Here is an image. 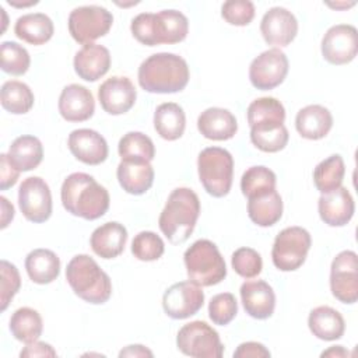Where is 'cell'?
I'll use <instances>...</instances> for the list:
<instances>
[{"instance_id":"4316f807","label":"cell","mask_w":358,"mask_h":358,"mask_svg":"<svg viewBox=\"0 0 358 358\" xmlns=\"http://www.w3.org/2000/svg\"><path fill=\"white\" fill-rule=\"evenodd\" d=\"M308 326L312 334L324 341H334L343 337L345 330L344 317L330 306H317L310 310Z\"/></svg>"},{"instance_id":"f1b7e54d","label":"cell","mask_w":358,"mask_h":358,"mask_svg":"<svg viewBox=\"0 0 358 358\" xmlns=\"http://www.w3.org/2000/svg\"><path fill=\"white\" fill-rule=\"evenodd\" d=\"M7 155L14 168L20 172H28L42 162L43 147L38 137L24 134L11 143Z\"/></svg>"},{"instance_id":"44dd1931","label":"cell","mask_w":358,"mask_h":358,"mask_svg":"<svg viewBox=\"0 0 358 358\" xmlns=\"http://www.w3.org/2000/svg\"><path fill=\"white\" fill-rule=\"evenodd\" d=\"M241 299L245 312L259 320L270 317L275 308V294L263 280L245 281L241 285Z\"/></svg>"},{"instance_id":"277c9868","label":"cell","mask_w":358,"mask_h":358,"mask_svg":"<svg viewBox=\"0 0 358 358\" xmlns=\"http://www.w3.org/2000/svg\"><path fill=\"white\" fill-rule=\"evenodd\" d=\"M130 31L133 36L143 45H172L182 42L187 36L189 20L178 10L141 13L131 20Z\"/></svg>"},{"instance_id":"681fc988","label":"cell","mask_w":358,"mask_h":358,"mask_svg":"<svg viewBox=\"0 0 358 358\" xmlns=\"http://www.w3.org/2000/svg\"><path fill=\"white\" fill-rule=\"evenodd\" d=\"M0 204H1V225L0 227H1V229H4L14 218V207L4 196L0 197Z\"/></svg>"},{"instance_id":"ac0fdd59","label":"cell","mask_w":358,"mask_h":358,"mask_svg":"<svg viewBox=\"0 0 358 358\" xmlns=\"http://www.w3.org/2000/svg\"><path fill=\"white\" fill-rule=\"evenodd\" d=\"M70 152L87 165H99L108 158V143L95 130L77 129L69 134Z\"/></svg>"},{"instance_id":"e575fe53","label":"cell","mask_w":358,"mask_h":358,"mask_svg":"<svg viewBox=\"0 0 358 358\" xmlns=\"http://www.w3.org/2000/svg\"><path fill=\"white\" fill-rule=\"evenodd\" d=\"M1 106L13 115H24L34 106V92L31 88L18 80H8L3 84L0 92Z\"/></svg>"},{"instance_id":"f35d334b","label":"cell","mask_w":358,"mask_h":358,"mask_svg":"<svg viewBox=\"0 0 358 358\" xmlns=\"http://www.w3.org/2000/svg\"><path fill=\"white\" fill-rule=\"evenodd\" d=\"M285 109L282 103L273 96H262L248 106L249 126L264 123H284Z\"/></svg>"},{"instance_id":"d6a6232c","label":"cell","mask_w":358,"mask_h":358,"mask_svg":"<svg viewBox=\"0 0 358 358\" xmlns=\"http://www.w3.org/2000/svg\"><path fill=\"white\" fill-rule=\"evenodd\" d=\"M43 330L41 315L28 306L18 308L10 317V331L21 343L36 341Z\"/></svg>"},{"instance_id":"2e32d148","label":"cell","mask_w":358,"mask_h":358,"mask_svg":"<svg viewBox=\"0 0 358 358\" xmlns=\"http://www.w3.org/2000/svg\"><path fill=\"white\" fill-rule=\"evenodd\" d=\"M137 91L127 77L113 76L105 80L98 88V99L102 109L109 115H123L136 102Z\"/></svg>"},{"instance_id":"ee69618b","label":"cell","mask_w":358,"mask_h":358,"mask_svg":"<svg viewBox=\"0 0 358 358\" xmlns=\"http://www.w3.org/2000/svg\"><path fill=\"white\" fill-rule=\"evenodd\" d=\"M222 18L236 27H245L255 18V4L249 0H228L221 6Z\"/></svg>"},{"instance_id":"60d3db41","label":"cell","mask_w":358,"mask_h":358,"mask_svg":"<svg viewBox=\"0 0 358 358\" xmlns=\"http://www.w3.org/2000/svg\"><path fill=\"white\" fill-rule=\"evenodd\" d=\"M165 250L164 241L152 231L138 232L131 242V253L141 262L158 260Z\"/></svg>"},{"instance_id":"7dc6e473","label":"cell","mask_w":358,"mask_h":358,"mask_svg":"<svg viewBox=\"0 0 358 358\" xmlns=\"http://www.w3.org/2000/svg\"><path fill=\"white\" fill-rule=\"evenodd\" d=\"M270 351L257 341H246L234 351V358H268Z\"/></svg>"},{"instance_id":"cb8c5ba5","label":"cell","mask_w":358,"mask_h":358,"mask_svg":"<svg viewBox=\"0 0 358 358\" xmlns=\"http://www.w3.org/2000/svg\"><path fill=\"white\" fill-rule=\"evenodd\" d=\"M197 129L208 140L224 141L236 134L238 122L228 109L208 108L199 115Z\"/></svg>"},{"instance_id":"1f68e13d","label":"cell","mask_w":358,"mask_h":358,"mask_svg":"<svg viewBox=\"0 0 358 358\" xmlns=\"http://www.w3.org/2000/svg\"><path fill=\"white\" fill-rule=\"evenodd\" d=\"M154 127L164 140L175 141L180 138L186 127V116L182 106L175 102L161 103L154 112Z\"/></svg>"},{"instance_id":"9a60e30c","label":"cell","mask_w":358,"mask_h":358,"mask_svg":"<svg viewBox=\"0 0 358 358\" xmlns=\"http://www.w3.org/2000/svg\"><path fill=\"white\" fill-rule=\"evenodd\" d=\"M322 56L330 64H347L358 52V32L354 25L338 24L330 27L322 39Z\"/></svg>"},{"instance_id":"5bb4252c","label":"cell","mask_w":358,"mask_h":358,"mask_svg":"<svg viewBox=\"0 0 358 358\" xmlns=\"http://www.w3.org/2000/svg\"><path fill=\"white\" fill-rule=\"evenodd\" d=\"M204 303V292L200 285L187 280L172 284L162 296L165 313L176 320L196 315Z\"/></svg>"},{"instance_id":"9c48e42d","label":"cell","mask_w":358,"mask_h":358,"mask_svg":"<svg viewBox=\"0 0 358 358\" xmlns=\"http://www.w3.org/2000/svg\"><path fill=\"white\" fill-rule=\"evenodd\" d=\"M176 345L185 355L194 358H221L224 354L218 333L203 320L182 326L176 336Z\"/></svg>"},{"instance_id":"30bf717a","label":"cell","mask_w":358,"mask_h":358,"mask_svg":"<svg viewBox=\"0 0 358 358\" xmlns=\"http://www.w3.org/2000/svg\"><path fill=\"white\" fill-rule=\"evenodd\" d=\"M113 24V15L101 6L76 7L69 15V32L71 38L83 45L92 43L105 36Z\"/></svg>"},{"instance_id":"6da1fadb","label":"cell","mask_w":358,"mask_h":358,"mask_svg":"<svg viewBox=\"0 0 358 358\" xmlns=\"http://www.w3.org/2000/svg\"><path fill=\"white\" fill-rule=\"evenodd\" d=\"M60 196L67 213L88 221L101 218L110 203L108 190L84 172L69 175L62 185Z\"/></svg>"},{"instance_id":"f907efd6","label":"cell","mask_w":358,"mask_h":358,"mask_svg":"<svg viewBox=\"0 0 358 358\" xmlns=\"http://www.w3.org/2000/svg\"><path fill=\"white\" fill-rule=\"evenodd\" d=\"M119 357H152V352L144 345L134 344V345H127L124 350H122L119 352Z\"/></svg>"},{"instance_id":"ffe728a7","label":"cell","mask_w":358,"mask_h":358,"mask_svg":"<svg viewBox=\"0 0 358 358\" xmlns=\"http://www.w3.org/2000/svg\"><path fill=\"white\" fill-rule=\"evenodd\" d=\"M95 110L92 92L80 84H70L62 90L59 96V112L67 122L88 120Z\"/></svg>"},{"instance_id":"bcb514c9","label":"cell","mask_w":358,"mask_h":358,"mask_svg":"<svg viewBox=\"0 0 358 358\" xmlns=\"http://www.w3.org/2000/svg\"><path fill=\"white\" fill-rule=\"evenodd\" d=\"M20 171L10 162L7 154L0 155V189L7 190L18 180Z\"/></svg>"},{"instance_id":"d6986e66","label":"cell","mask_w":358,"mask_h":358,"mask_svg":"<svg viewBox=\"0 0 358 358\" xmlns=\"http://www.w3.org/2000/svg\"><path fill=\"white\" fill-rule=\"evenodd\" d=\"M322 221L329 227H344L354 215L355 204L347 187H337L329 193H322L317 203Z\"/></svg>"},{"instance_id":"7a4b0ae2","label":"cell","mask_w":358,"mask_h":358,"mask_svg":"<svg viewBox=\"0 0 358 358\" xmlns=\"http://www.w3.org/2000/svg\"><path fill=\"white\" fill-rule=\"evenodd\" d=\"M189 66L175 53L161 52L148 56L138 67L140 87L152 94H173L182 91L189 83Z\"/></svg>"},{"instance_id":"ba28073f","label":"cell","mask_w":358,"mask_h":358,"mask_svg":"<svg viewBox=\"0 0 358 358\" xmlns=\"http://www.w3.org/2000/svg\"><path fill=\"white\" fill-rule=\"evenodd\" d=\"M310 234L302 227L284 228L274 239L271 249L273 264L281 271L298 270L310 249Z\"/></svg>"},{"instance_id":"4dcf8cb0","label":"cell","mask_w":358,"mask_h":358,"mask_svg":"<svg viewBox=\"0 0 358 358\" xmlns=\"http://www.w3.org/2000/svg\"><path fill=\"white\" fill-rule=\"evenodd\" d=\"M248 215L259 227H271L282 215V199L274 189L268 193L248 199Z\"/></svg>"},{"instance_id":"74e56055","label":"cell","mask_w":358,"mask_h":358,"mask_svg":"<svg viewBox=\"0 0 358 358\" xmlns=\"http://www.w3.org/2000/svg\"><path fill=\"white\" fill-rule=\"evenodd\" d=\"M275 173L263 165L248 168L241 178V190L245 197L252 199L275 189Z\"/></svg>"},{"instance_id":"8d00e7d4","label":"cell","mask_w":358,"mask_h":358,"mask_svg":"<svg viewBox=\"0 0 358 358\" xmlns=\"http://www.w3.org/2000/svg\"><path fill=\"white\" fill-rule=\"evenodd\" d=\"M117 151L122 159L129 161H152L155 147L152 140L141 131H129L120 140Z\"/></svg>"},{"instance_id":"8fae6325","label":"cell","mask_w":358,"mask_h":358,"mask_svg":"<svg viewBox=\"0 0 358 358\" xmlns=\"http://www.w3.org/2000/svg\"><path fill=\"white\" fill-rule=\"evenodd\" d=\"M330 289L343 303H355L358 299V257L352 250L340 252L331 262Z\"/></svg>"},{"instance_id":"d590c367","label":"cell","mask_w":358,"mask_h":358,"mask_svg":"<svg viewBox=\"0 0 358 358\" xmlns=\"http://www.w3.org/2000/svg\"><path fill=\"white\" fill-rule=\"evenodd\" d=\"M345 166L341 155L334 154L319 162L313 171V182L320 193H329L341 186Z\"/></svg>"},{"instance_id":"f546056e","label":"cell","mask_w":358,"mask_h":358,"mask_svg":"<svg viewBox=\"0 0 358 358\" xmlns=\"http://www.w3.org/2000/svg\"><path fill=\"white\" fill-rule=\"evenodd\" d=\"M28 277L36 284H49L60 274V259L49 249H34L25 257Z\"/></svg>"},{"instance_id":"5b68a950","label":"cell","mask_w":358,"mask_h":358,"mask_svg":"<svg viewBox=\"0 0 358 358\" xmlns=\"http://www.w3.org/2000/svg\"><path fill=\"white\" fill-rule=\"evenodd\" d=\"M66 280L74 294L88 303H105L112 295L109 275L88 255H77L69 262Z\"/></svg>"},{"instance_id":"e0dca14e","label":"cell","mask_w":358,"mask_h":358,"mask_svg":"<svg viewBox=\"0 0 358 358\" xmlns=\"http://www.w3.org/2000/svg\"><path fill=\"white\" fill-rule=\"evenodd\" d=\"M260 32L268 45L287 46L298 34V21L289 10L271 7L262 18Z\"/></svg>"},{"instance_id":"83f0119b","label":"cell","mask_w":358,"mask_h":358,"mask_svg":"<svg viewBox=\"0 0 358 358\" xmlns=\"http://www.w3.org/2000/svg\"><path fill=\"white\" fill-rule=\"evenodd\" d=\"M17 38L31 45H43L53 36L55 27L52 20L43 13H29L21 15L14 25Z\"/></svg>"},{"instance_id":"7bdbcfd3","label":"cell","mask_w":358,"mask_h":358,"mask_svg":"<svg viewBox=\"0 0 358 358\" xmlns=\"http://www.w3.org/2000/svg\"><path fill=\"white\" fill-rule=\"evenodd\" d=\"M236 313L238 302L231 292L217 294L208 303V316L214 324L225 326L234 320Z\"/></svg>"},{"instance_id":"52a82bcc","label":"cell","mask_w":358,"mask_h":358,"mask_svg":"<svg viewBox=\"0 0 358 358\" xmlns=\"http://www.w3.org/2000/svg\"><path fill=\"white\" fill-rule=\"evenodd\" d=\"M197 171L204 190L213 197L229 193L234 178V158L221 147H207L197 158Z\"/></svg>"},{"instance_id":"f6af8a7d","label":"cell","mask_w":358,"mask_h":358,"mask_svg":"<svg viewBox=\"0 0 358 358\" xmlns=\"http://www.w3.org/2000/svg\"><path fill=\"white\" fill-rule=\"evenodd\" d=\"M0 274H1L0 303H1V310L4 312L8 303L11 302V299L14 298V295L20 291L21 277L17 267L7 260L0 262Z\"/></svg>"},{"instance_id":"b9f144b4","label":"cell","mask_w":358,"mask_h":358,"mask_svg":"<svg viewBox=\"0 0 358 358\" xmlns=\"http://www.w3.org/2000/svg\"><path fill=\"white\" fill-rule=\"evenodd\" d=\"M231 264L235 273L243 278H255L262 273V256L252 248H239L232 253Z\"/></svg>"},{"instance_id":"ab89813d","label":"cell","mask_w":358,"mask_h":358,"mask_svg":"<svg viewBox=\"0 0 358 358\" xmlns=\"http://www.w3.org/2000/svg\"><path fill=\"white\" fill-rule=\"evenodd\" d=\"M0 63L4 73L22 76L29 69L31 57L24 46L13 41H6L0 45Z\"/></svg>"},{"instance_id":"836d02e7","label":"cell","mask_w":358,"mask_h":358,"mask_svg":"<svg viewBox=\"0 0 358 358\" xmlns=\"http://www.w3.org/2000/svg\"><path fill=\"white\" fill-rule=\"evenodd\" d=\"M289 134L284 123H264L250 127L252 144L264 152H277L285 148Z\"/></svg>"},{"instance_id":"3957f363","label":"cell","mask_w":358,"mask_h":358,"mask_svg":"<svg viewBox=\"0 0 358 358\" xmlns=\"http://www.w3.org/2000/svg\"><path fill=\"white\" fill-rule=\"evenodd\" d=\"M199 215V196L189 187H176L168 196L158 225L171 243L179 245L189 239Z\"/></svg>"},{"instance_id":"484cf974","label":"cell","mask_w":358,"mask_h":358,"mask_svg":"<svg viewBox=\"0 0 358 358\" xmlns=\"http://www.w3.org/2000/svg\"><path fill=\"white\" fill-rule=\"evenodd\" d=\"M333 116L322 105H308L302 108L295 117L296 131L308 140H320L330 131Z\"/></svg>"},{"instance_id":"603a6c76","label":"cell","mask_w":358,"mask_h":358,"mask_svg":"<svg viewBox=\"0 0 358 358\" xmlns=\"http://www.w3.org/2000/svg\"><path fill=\"white\" fill-rule=\"evenodd\" d=\"M126 242L127 229L116 221H109L95 228L90 239L92 252L102 259L117 257L124 250Z\"/></svg>"},{"instance_id":"816d5d0a","label":"cell","mask_w":358,"mask_h":358,"mask_svg":"<svg viewBox=\"0 0 358 358\" xmlns=\"http://www.w3.org/2000/svg\"><path fill=\"white\" fill-rule=\"evenodd\" d=\"M348 355H350V352L343 345H333L329 350L322 352V357H337V358H341V357H348Z\"/></svg>"},{"instance_id":"d4e9b609","label":"cell","mask_w":358,"mask_h":358,"mask_svg":"<svg viewBox=\"0 0 358 358\" xmlns=\"http://www.w3.org/2000/svg\"><path fill=\"white\" fill-rule=\"evenodd\" d=\"M116 176L122 189L134 196L144 194L154 183V168L150 161L122 159L116 169Z\"/></svg>"},{"instance_id":"8992f818","label":"cell","mask_w":358,"mask_h":358,"mask_svg":"<svg viewBox=\"0 0 358 358\" xmlns=\"http://www.w3.org/2000/svg\"><path fill=\"white\" fill-rule=\"evenodd\" d=\"M187 277L200 287L220 284L227 277L225 260L217 245L208 239H199L183 255Z\"/></svg>"},{"instance_id":"c3c4849f","label":"cell","mask_w":358,"mask_h":358,"mask_svg":"<svg viewBox=\"0 0 358 358\" xmlns=\"http://www.w3.org/2000/svg\"><path fill=\"white\" fill-rule=\"evenodd\" d=\"M56 351L53 350V347L48 343H43V341H32V343H28L20 352V357L25 358V357H29V358H35V357H56Z\"/></svg>"},{"instance_id":"7402d4cb","label":"cell","mask_w":358,"mask_h":358,"mask_svg":"<svg viewBox=\"0 0 358 358\" xmlns=\"http://www.w3.org/2000/svg\"><path fill=\"white\" fill-rule=\"evenodd\" d=\"M73 64L80 78L94 83L108 73L110 67V53L102 45L88 43L76 53Z\"/></svg>"},{"instance_id":"7c38bea8","label":"cell","mask_w":358,"mask_h":358,"mask_svg":"<svg viewBox=\"0 0 358 358\" xmlns=\"http://www.w3.org/2000/svg\"><path fill=\"white\" fill-rule=\"evenodd\" d=\"M18 206L22 215L35 224L52 215V194L48 183L39 176H29L18 187Z\"/></svg>"},{"instance_id":"4fadbf2b","label":"cell","mask_w":358,"mask_h":358,"mask_svg":"<svg viewBox=\"0 0 358 358\" xmlns=\"http://www.w3.org/2000/svg\"><path fill=\"white\" fill-rule=\"evenodd\" d=\"M288 74V59L278 48H271L255 57L249 67V80L257 90L278 87Z\"/></svg>"}]
</instances>
